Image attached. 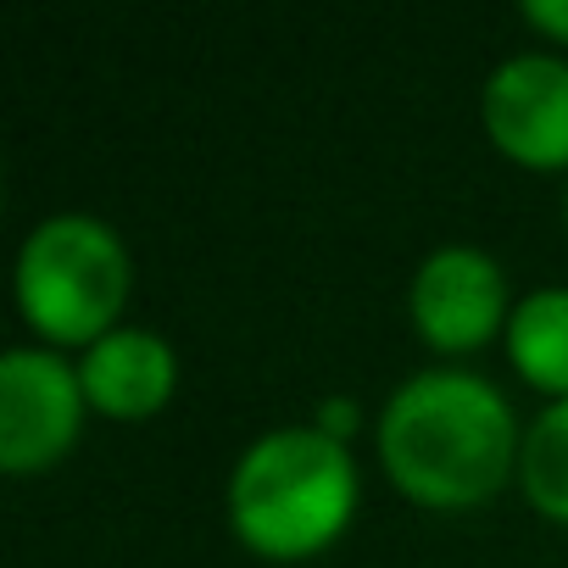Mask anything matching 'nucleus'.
<instances>
[{
  "label": "nucleus",
  "instance_id": "nucleus-1",
  "mask_svg": "<svg viewBox=\"0 0 568 568\" xmlns=\"http://www.w3.org/2000/svg\"><path fill=\"white\" fill-rule=\"evenodd\" d=\"M524 429L501 385L474 368H418L379 413V463L418 507H479L518 468Z\"/></svg>",
  "mask_w": 568,
  "mask_h": 568
},
{
  "label": "nucleus",
  "instance_id": "nucleus-2",
  "mask_svg": "<svg viewBox=\"0 0 568 568\" xmlns=\"http://www.w3.org/2000/svg\"><path fill=\"white\" fill-rule=\"evenodd\" d=\"M229 524L262 557H313L357 513L352 446L318 424H278L229 468Z\"/></svg>",
  "mask_w": 568,
  "mask_h": 568
},
{
  "label": "nucleus",
  "instance_id": "nucleus-3",
  "mask_svg": "<svg viewBox=\"0 0 568 568\" xmlns=\"http://www.w3.org/2000/svg\"><path fill=\"white\" fill-rule=\"evenodd\" d=\"M18 307L45 346H90L123 324L134 256L95 212H51L18 245Z\"/></svg>",
  "mask_w": 568,
  "mask_h": 568
},
{
  "label": "nucleus",
  "instance_id": "nucleus-4",
  "mask_svg": "<svg viewBox=\"0 0 568 568\" xmlns=\"http://www.w3.org/2000/svg\"><path fill=\"white\" fill-rule=\"evenodd\" d=\"M79 363L57 346H7L0 352V468L34 474L68 457L84 424Z\"/></svg>",
  "mask_w": 568,
  "mask_h": 568
},
{
  "label": "nucleus",
  "instance_id": "nucleus-5",
  "mask_svg": "<svg viewBox=\"0 0 568 568\" xmlns=\"http://www.w3.org/2000/svg\"><path fill=\"white\" fill-rule=\"evenodd\" d=\"M407 313H413V329L435 352H479L513 318L507 273L490 251L468 240H446L413 267Z\"/></svg>",
  "mask_w": 568,
  "mask_h": 568
},
{
  "label": "nucleus",
  "instance_id": "nucleus-6",
  "mask_svg": "<svg viewBox=\"0 0 568 568\" xmlns=\"http://www.w3.org/2000/svg\"><path fill=\"white\" fill-rule=\"evenodd\" d=\"M485 134L524 168H568V57L513 51L479 90Z\"/></svg>",
  "mask_w": 568,
  "mask_h": 568
},
{
  "label": "nucleus",
  "instance_id": "nucleus-7",
  "mask_svg": "<svg viewBox=\"0 0 568 568\" xmlns=\"http://www.w3.org/2000/svg\"><path fill=\"white\" fill-rule=\"evenodd\" d=\"M84 402L106 418H151L179 385V352L145 324H118L79 352Z\"/></svg>",
  "mask_w": 568,
  "mask_h": 568
},
{
  "label": "nucleus",
  "instance_id": "nucleus-8",
  "mask_svg": "<svg viewBox=\"0 0 568 568\" xmlns=\"http://www.w3.org/2000/svg\"><path fill=\"white\" fill-rule=\"evenodd\" d=\"M501 335L513 368L535 390H546L551 402L568 396V284H540V291L518 296Z\"/></svg>",
  "mask_w": 568,
  "mask_h": 568
},
{
  "label": "nucleus",
  "instance_id": "nucleus-9",
  "mask_svg": "<svg viewBox=\"0 0 568 568\" xmlns=\"http://www.w3.org/2000/svg\"><path fill=\"white\" fill-rule=\"evenodd\" d=\"M518 485H524L529 507H540L546 518H562L568 524V396L546 402L524 424Z\"/></svg>",
  "mask_w": 568,
  "mask_h": 568
},
{
  "label": "nucleus",
  "instance_id": "nucleus-10",
  "mask_svg": "<svg viewBox=\"0 0 568 568\" xmlns=\"http://www.w3.org/2000/svg\"><path fill=\"white\" fill-rule=\"evenodd\" d=\"M518 18H524L529 29H540L546 40H562V45H568V0H524Z\"/></svg>",
  "mask_w": 568,
  "mask_h": 568
},
{
  "label": "nucleus",
  "instance_id": "nucleus-11",
  "mask_svg": "<svg viewBox=\"0 0 568 568\" xmlns=\"http://www.w3.org/2000/svg\"><path fill=\"white\" fill-rule=\"evenodd\" d=\"M313 424H318L324 435H335V440H346V435L357 429V407H352L346 396H329V402H324V413H318Z\"/></svg>",
  "mask_w": 568,
  "mask_h": 568
},
{
  "label": "nucleus",
  "instance_id": "nucleus-12",
  "mask_svg": "<svg viewBox=\"0 0 568 568\" xmlns=\"http://www.w3.org/2000/svg\"><path fill=\"white\" fill-rule=\"evenodd\" d=\"M562 217H568V195H562Z\"/></svg>",
  "mask_w": 568,
  "mask_h": 568
}]
</instances>
